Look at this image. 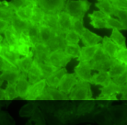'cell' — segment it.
Wrapping results in <instances>:
<instances>
[{"label": "cell", "mask_w": 127, "mask_h": 125, "mask_svg": "<svg viewBox=\"0 0 127 125\" xmlns=\"http://www.w3.org/2000/svg\"><path fill=\"white\" fill-rule=\"evenodd\" d=\"M115 59L121 62L122 64H125L127 66V48H119L118 49L116 55H115Z\"/></svg>", "instance_id": "cell-43"}, {"label": "cell", "mask_w": 127, "mask_h": 125, "mask_svg": "<svg viewBox=\"0 0 127 125\" xmlns=\"http://www.w3.org/2000/svg\"><path fill=\"white\" fill-rule=\"evenodd\" d=\"M36 6H37V5H36ZM32 8H33L32 6H24V7H21V8H19V9L16 10V11H15V14H16L18 17H19L20 19L29 20L31 16H32Z\"/></svg>", "instance_id": "cell-40"}, {"label": "cell", "mask_w": 127, "mask_h": 125, "mask_svg": "<svg viewBox=\"0 0 127 125\" xmlns=\"http://www.w3.org/2000/svg\"><path fill=\"white\" fill-rule=\"evenodd\" d=\"M19 98V94L16 88V84L7 83V86L5 88V100H12Z\"/></svg>", "instance_id": "cell-36"}, {"label": "cell", "mask_w": 127, "mask_h": 125, "mask_svg": "<svg viewBox=\"0 0 127 125\" xmlns=\"http://www.w3.org/2000/svg\"><path fill=\"white\" fill-rule=\"evenodd\" d=\"M75 75H76L77 80L79 81H86L89 82L91 77V65L89 61H80L78 64L76 65L75 69Z\"/></svg>", "instance_id": "cell-7"}, {"label": "cell", "mask_w": 127, "mask_h": 125, "mask_svg": "<svg viewBox=\"0 0 127 125\" xmlns=\"http://www.w3.org/2000/svg\"><path fill=\"white\" fill-rule=\"evenodd\" d=\"M113 6L122 9H127V0H111Z\"/></svg>", "instance_id": "cell-48"}, {"label": "cell", "mask_w": 127, "mask_h": 125, "mask_svg": "<svg viewBox=\"0 0 127 125\" xmlns=\"http://www.w3.org/2000/svg\"><path fill=\"white\" fill-rule=\"evenodd\" d=\"M38 62V61H37ZM39 66L41 68V75H42V77L43 78H46L49 75H51L54 71H56L58 69L57 67H55L52 64H48V63H45V62H38Z\"/></svg>", "instance_id": "cell-35"}, {"label": "cell", "mask_w": 127, "mask_h": 125, "mask_svg": "<svg viewBox=\"0 0 127 125\" xmlns=\"http://www.w3.org/2000/svg\"><path fill=\"white\" fill-rule=\"evenodd\" d=\"M27 1H29L30 3L32 4V5H33V6H36L37 4H36V0H27Z\"/></svg>", "instance_id": "cell-52"}, {"label": "cell", "mask_w": 127, "mask_h": 125, "mask_svg": "<svg viewBox=\"0 0 127 125\" xmlns=\"http://www.w3.org/2000/svg\"><path fill=\"white\" fill-rule=\"evenodd\" d=\"M98 46H99V43L97 45H92V46H83L82 48L80 49L79 56L76 58L77 61H89L93 57V55L95 54Z\"/></svg>", "instance_id": "cell-23"}, {"label": "cell", "mask_w": 127, "mask_h": 125, "mask_svg": "<svg viewBox=\"0 0 127 125\" xmlns=\"http://www.w3.org/2000/svg\"><path fill=\"white\" fill-rule=\"evenodd\" d=\"M47 86L46 84V80L45 78H42L40 81L36 82L34 84H32L30 86L29 88V92H28V95L26 97L25 100H38L39 97L41 96L43 90H44L45 87Z\"/></svg>", "instance_id": "cell-12"}, {"label": "cell", "mask_w": 127, "mask_h": 125, "mask_svg": "<svg viewBox=\"0 0 127 125\" xmlns=\"http://www.w3.org/2000/svg\"><path fill=\"white\" fill-rule=\"evenodd\" d=\"M56 30L51 29L45 24H41L40 25V40L41 42H43L48 46L51 44L54 38L56 35Z\"/></svg>", "instance_id": "cell-15"}, {"label": "cell", "mask_w": 127, "mask_h": 125, "mask_svg": "<svg viewBox=\"0 0 127 125\" xmlns=\"http://www.w3.org/2000/svg\"><path fill=\"white\" fill-rule=\"evenodd\" d=\"M126 70H127V66L125 64H122L121 62L116 60L115 58H111V64L108 70L111 79L123 75L124 72H126Z\"/></svg>", "instance_id": "cell-21"}, {"label": "cell", "mask_w": 127, "mask_h": 125, "mask_svg": "<svg viewBox=\"0 0 127 125\" xmlns=\"http://www.w3.org/2000/svg\"><path fill=\"white\" fill-rule=\"evenodd\" d=\"M4 35H5V37H4V42H6L10 48L15 50V47L18 44V42H19V35H18V33L16 32V30L13 29L12 26L10 25L5 30Z\"/></svg>", "instance_id": "cell-22"}, {"label": "cell", "mask_w": 127, "mask_h": 125, "mask_svg": "<svg viewBox=\"0 0 127 125\" xmlns=\"http://www.w3.org/2000/svg\"><path fill=\"white\" fill-rule=\"evenodd\" d=\"M77 78H76L75 73L73 74H64L62 77V79L59 82L58 85V89L61 90L62 92L64 94H68L71 92V90L73 89V87L76 86V84L77 83Z\"/></svg>", "instance_id": "cell-10"}, {"label": "cell", "mask_w": 127, "mask_h": 125, "mask_svg": "<svg viewBox=\"0 0 127 125\" xmlns=\"http://www.w3.org/2000/svg\"><path fill=\"white\" fill-rule=\"evenodd\" d=\"M102 42V48L105 51V52L110 56L111 58H115V55H116V52L118 51V46L115 44L114 42L111 40L110 37H107L105 36L103 37L101 40Z\"/></svg>", "instance_id": "cell-24"}, {"label": "cell", "mask_w": 127, "mask_h": 125, "mask_svg": "<svg viewBox=\"0 0 127 125\" xmlns=\"http://www.w3.org/2000/svg\"><path fill=\"white\" fill-rule=\"evenodd\" d=\"M2 47H3V44L0 43V51H1V50H2Z\"/></svg>", "instance_id": "cell-55"}, {"label": "cell", "mask_w": 127, "mask_h": 125, "mask_svg": "<svg viewBox=\"0 0 127 125\" xmlns=\"http://www.w3.org/2000/svg\"><path fill=\"white\" fill-rule=\"evenodd\" d=\"M0 6H3V1H0Z\"/></svg>", "instance_id": "cell-56"}, {"label": "cell", "mask_w": 127, "mask_h": 125, "mask_svg": "<svg viewBox=\"0 0 127 125\" xmlns=\"http://www.w3.org/2000/svg\"><path fill=\"white\" fill-rule=\"evenodd\" d=\"M80 47L78 44H66L64 48V51L67 56H69L71 59L77 58L80 54Z\"/></svg>", "instance_id": "cell-33"}, {"label": "cell", "mask_w": 127, "mask_h": 125, "mask_svg": "<svg viewBox=\"0 0 127 125\" xmlns=\"http://www.w3.org/2000/svg\"><path fill=\"white\" fill-rule=\"evenodd\" d=\"M3 82H4V80H2V79L0 78V87H2V85H3Z\"/></svg>", "instance_id": "cell-54"}, {"label": "cell", "mask_w": 127, "mask_h": 125, "mask_svg": "<svg viewBox=\"0 0 127 125\" xmlns=\"http://www.w3.org/2000/svg\"><path fill=\"white\" fill-rule=\"evenodd\" d=\"M2 44H3V47H2V50L0 51V54L2 55L10 64H12L14 67L18 68L17 67L18 66V62H19V58L21 56L18 53L17 51L10 48L5 42H2Z\"/></svg>", "instance_id": "cell-11"}, {"label": "cell", "mask_w": 127, "mask_h": 125, "mask_svg": "<svg viewBox=\"0 0 127 125\" xmlns=\"http://www.w3.org/2000/svg\"><path fill=\"white\" fill-rule=\"evenodd\" d=\"M112 16L117 17L122 24L127 28V9H122L112 6Z\"/></svg>", "instance_id": "cell-37"}, {"label": "cell", "mask_w": 127, "mask_h": 125, "mask_svg": "<svg viewBox=\"0 0 127 125\" xmlns=\"http://www.w3.org/2000/svg\"><path fill=\"white\" fill-rule=\"evenodd\" d=\"M91 84L86 81H77L76 86L69 93V100H93Z\"/></svg>", "instance_id": "cell-3"}, {"label": "cell", "mask_w": 127, "mask_h": 125, "mask_svg": "<svg viewBox=\"0 0 127 125\" xmlns=\"http://www.w3.org/2000/svg\"><path fill=\"white\" fill-rule=\"evenodd\" d=\"M32 63H33V52H31L27 56H22V57L19 58L17 67H18V69L21 73L27 75L30 70V68H31V66H32Z\"/></svg>", "instance_id": "cell-26"}, {"label": "cell", "mask_w": 127, "mask_h": 125, "mask_svg": "<svg viewBox=\"0 0 127 125\" xmlns=\"http://www.w3.org/2000/svg\"><path fill=\"white\" fill-rule=\"evenodd\" d=\"M90 19V25L95 29H107L106 24V18L105 19H98V18H92L89 17Z\"/></svg>", "instance_id": "cell-42"}, {"label": "cell", "mask_w": 127, "mask_h": 125, "mask_svg": "<svg viewBox=\"0 0 127 125\" xmlns=\"http://www.w3.org/2000/svg\"><path fill=\"white\" fill-rule=\"evenodd\" d=\"M66 0H36V4L45 13L58 14L63 11Z\"/></svg>", "instance_id": "cell-5"}, {"label": "cell", "mask_w": 127, "mask_h": 125, "mask_svg": "<svg viewBox=\"0 0 127 125\" xmlns=\"http://www.w3.org/2000/svg\"><path fill=\"white\" fill-rule=\"evenodd\" d=\"M47 25L48 27H50L51 29L59 31V21H58V15L57 14H51V13H46L44 17V20L43 23Z\"/></svg>", "instance_id": "cell-28"}, {"label": "cell", "mask_w": 127, "mask_h": 125, "mask_svg": "<svg viewBox=\"0 0 127 125\" xmlns=\"http://www.w3.org/2000/svg\"><path fill=\"white\" fill-rule=\"evenodd\" d=\"M111 79V75L109 74L108 70H99L98 71V74H95L91 75L90 79H89V83H90L91 85H100V86H106L108 85Z\"/></svg>", "instance_id": "cell-14"}, {"label": "cell", "mask_w": 127, "mask_h": 125, "mask_svg": "<svg viewBox=\"0 0 127 125\" xmlns=\"http://www.w3.org/2000/svg\"><path fill=\"white\" fill-rule=\"evenodd\" d=\"M106 24H107V29H117L119 30H127V28L122 24V22L119 19H113L111 16L106 17Z\"/></svg>", "instance_id": "cell-34"}, {"label": "cell", "mask_w": 127, "mask_h": 125, "mask_svg": "<svg viewBox=\"0 0 127 125\" xmlns=\"http://www.w3.org/2000/svg\"><path fill=\"white\" fill-rule=\"evenodd\" d=\"M19 42L20 43H24V44H27L32 47V41H31V38H30L29 32H28V29L26 30H23L19 34Z\"/></svg>", "instance_id": "cell-44"}, {"label": "cell", "mask_w": 127, "mask_h": 125, "mask_svg": "<svg viewBox=\"0 0 127 125\" xmlns=\"http://www.w3.org/2000/svg\"><path fill=\"white\" fill-rule=\"evenodd\" d=\"M28 32H29L30 38H31V41H32V46L41 42V40H40V25L30 22Z\"/></svg>", "instance_id": "cell-30"}, {"label": "cell", "mask_w": 127, "mask_h": 125, "mask_svg": "<svg viewBox=\"0 0 127 125\" xmlns=\"http://www.w3.org/2000/svg\"><path fill=\"white\" fill-rule=\"evenodd\" d=\"M10 24H11V26L13 27V29L16 30V32L18 33V35H19L21 31L28 29L29 25H30V21L27 20V19H20L19 17H18L16 14H15L14 17H13V19H11V21H10Z\"/></svg>", "instance_id": "cell-25"}, {"label": "cell", "mask_w": 127, "mask_h": 125, "mask_svg": "<svg viewBox=\"0 0 127 125\" xmlns=\"http://www.w3.org/2000/svg\"><path fill=\"white\" fill-rule=\"evenodd\" d=\"M5 100V89H2L0 87V100Z\"/></svg>", "instance_id": "cell-51"}, {"label": "cell", "mask_w": 127, "mask_h": 125, "mask_svg": "<svg viewBox=\"0 0 127 125\" xmlns=\"http://www.w3.org/2000/svg\"><path fill=\"white\" fill-rule=\"evenodd\" d=\"M4 42V38L1 36V33H0V43H2Z\"/></svg>", "instance_id": "cell-53"}, {"label": "cell", "mask_w": 127, "mask_h": 125, "mask_svg": "<svg viewBox=\"0 0 127 125\" xmlns=\"http://www.w3.org/2000/svg\"><path fill=\"white\" fill-rule=\"evenodd\" d=\"M70 61L71 58L65 54L64 49H57L51 51V53L48 56L47 61L45 63H48L57 68H62L65 67L67 64L70 63Z\"/></svg>", "instance_id": "cell-6"}, {"label": "cell", "mask_w": 127, "mask_h": 125, "mask_svg": "<svg viewBox=\"0 0 127 125\" xmlns=\"http://www.w3.org/2000/svg\"><path fill=\"white\" fill-rule=\"evenodd\" d=\"M58 21H59V29L63 32H65L72 29V24H73V18L67 14L64 11H61L57 14Z\"/></svg>", "instance_id": "cell-18"}, {"label": "cell", "mask_w": 127, "mask_h": 125, "mask_svg": "<svg viewBox=\"0 0 127 125\" xmlns=\"http://www.w3.org/2000/svg\"><path fill=\"white\" fill-rule=\"evenodd\" d=\"M38 100H69L68 95L64 94L58 88L46 86L43 92L39 97Z\"/></svg>", "instance_id": "cell-9"}, {"label": "cell", "mask_w": 127, "mask_h": 125, "mask_svg": "<svg viewBox=\"0 0 127 125\" xmlns=\"http://www.w3.org/2000/svg\"><path fill=\"white\" fill-rule=\"evenodd\" d=\"M111 40L118 46V48H125L126 47V40L120 30L117 29H112L111 35Z\"/></svg>", "instance_id": "cell-29"}, {"label": "cell", "mask_w": 127, "mask_h": 125, "mask_svg": "<svg viewBox=\"0 0 127 125\" xmlns=\"http://www.w3.org/2000/svg\"><path fill=\"white\" fill-rule=\"evenodd\" d=\"M12 68H16V67H14L12 64H10L2 55L0 54V72L8 70V69H12Z\"/></svg>", "instance_id": "cell-46"}, {"label": "cell", "mask_w": 127, "mask_h": 125, "mask_svg": "<svg viewBox=\"0 0 127 125\" xmlns=\"http://www.w3.org/2000/svg\"><path fill=\"white\" fill-rule=\"evenodd\" d=\"M120 85L111 80L108 85L103 86L99 88L100 94L96 98L97 100H117V95L121 93Z\"/></svg>", "instance_id": "cell-4"}, {"label": "cell", "mask_w": 127, "mask_h": 125, "mask_svg": "<svg viewBox=\"0 0 127 125\" xmlns=\"http://www.w3.org/2000/svg\"><path fill=\"white\" fill-rule=\"evenodd\" d=\"M45 14L46 13L41 9V7H39L38 6H34L32 8V16L29 19L30 22L33 23V24H37V25H41L43 23Z\"/></svg>", "instance_id": "cell-27"}, {"label": "cell", "mask_w": 127, "mask_h": 125, "mask_svg": "<svg viewBox=\"0 0 127 125\" xmlns=\"http://www.w3.org/2000/svg\"><path fill=\"white\" fill-rule=\"evenodd\" d=\"M80 41L83 42L84 46H92V45H97L101 42L102 37L99 35H97L94 32L90 31L87 28H84L82 33L79 35Z\"/></svg>", "instance_id": "cell-13"}, {"label": "cell", "mask_w": 127, "mask_h": 125, "mask_svg": "<svg viewBox=\"0 0 127 125\" xmlns=\"http://www.w3.org/2000/svg\"><path fill=\"white\" fill-rule=\"evenodd\" d=\"M15 50L18 51L20 56H27L29 55L31 52H32V47L29 46L27 44H24V43H20V42H18V44L16 45L15 47Z\"/></svg>", "instance_id": "cell-41"}, {"label": "cell", "mask_w": 127, "mask_h": 125, "mask_svg": "<svg viewBox=\"0 0 127 125\" xmlns=\"http://www.w3.org/2000/svg\"><path fill=\"white\" fill-rule=\"evenodd\" d=\"M3 6H8V7H10V8L13 9L14 11H16V10L19 9V8H21V7H24V6H34L33 5H32V4L30 3L29 1H27V0H12V1H9V2L4 0Z\"/></svg>", "instance_id": "cell-31"}, {"label": "cell", "mask_w": 127, "mask_h": 125, "mask_svg": "<svg viewBox=\"0 0 127 125\" xmlns=\"http://www.w3.org/2000/svg\"><path fill=\"white\" fill-rule=\"evenodd\" d=\"M32 51L33 52V59L38 62H46L52 51L47 44L41 42L33 45L32 47Z\"/></svg>", "instance_id": "cell-8"}, {"label": "cell", "mask_w": 127, "mask_h": 125, "mask_svg": "<svg viewBox=\"0 0 127 125\" xmlns=\"http://www.w3.org/2000/svg\"><path fill=\"white\" fill-rule=\"evenodd\" d=\"M65 42L66 44H78L80 42V37L78 33L76 32L74 29H70L65 32Z\"/></svg>", "instance_id": "cell-39"}, {"label": "cell", "mask_w": 127, "mask_h": 125, "mask_svg": "<svg viewBox=\"0 0 127 125\" xmlns=\"http://www.w3.org/2000/svg\"><path fill=\"white\" fill-rule=\"evenodd\" d=\"M95 6L106 16H112V4L111 0H100L95 4Z\"/></svg>", "instance_id": "cell-32"}, {"label": "cell", "mask_w": 127, "mask_h": 125, "mask_svg": "<svg viewBox=\"0 0 127 125\" xmlns=\"http://www.w3.org/2000/svg\"><path fill=\"white\" fill-rule=\"evenodd\" d=\"M97 1H98H98H100V0H97Z\"/></svg>", "instance_id": "cell-57"}, {"label": "cell", "mask_w": 127, "mask_h": 125, "mask_svg": "<svg viewBox=\"0 0 127 125\" xmlns=\"http://www.w3.org/2000/svg\"><path fill=\"white\" fill-rule=\"evenodd\" d=\"M30 86H31V84L28 81L27 75L22 74V75L20 76V78L16 83V88L18 94H19V98L25 100L27 95H28V92H29Z\"/></svg>", "instance_id": "cell-16"}, {"label": "cell", "mask_w": 127, "mask_h": 125, "mask_svg": "<svg viewBox=\"0 0 127 125\" xmlns=\"http://www.w3.org/2000/svg\"><path fill=\"white\" fill-rule=\"evenodd\" d=\"M27 78H28V81L30 82L31 85L36 83V82H38V81H40L41 79L43 78L38 62L34 60V59H33V63H32V66H31L29 72L27 74Z\"/></svg>", "instance_id": "cell-19"}, {"label": "cell", "mask_w": 127, "mask_h": 125, "mask_svg": "<svg viewBox=\"0 0 127 125\" xmlns=\"http://www.w3.org/2000/svg\"><path fill=\"white\" fill-rule=\"evenodd\" d=\"M22 74L23 73H21L18 68H12V69L1 72L0 78L4 81H6L7 83L16 84L20 76L22 75Z\"/></svg>", "instance_id": "cell-20"}, {"label": "cell", "mask_w": 127, "mask_h": 125, "mask_svg": "<svg viewBox=\"0 0 127 125\" xmlns=\"http://www.w3.org/2000/svg\"><path fill=\"white\" fill-rule=\"evenodd\" d=\"M11 25L9 21H6V20H3V19H0V33H4L9 26Z\"/></svg>", "instance_id": "cell-49"}, {"label": "cell", "mask_w": 127, "mask_h": 125, "mask_svg": "<svg viewBox=\"0 0 127 125\" xmlns=\"http://www.w3.org/2000/svg\"><path fill=\"white\" fill-rule=\"evenodd\" d=\"M89 63L92 70H109L111 64V58L105 52L101 44L99 43L98 50L96 51L93 57L89 60Z\"/></svg>", "instance_id": "cell-2"}, {"label": "cell", "mask_w": 127, "mask_h": 125, "mask_svg": "<svg viewBox=\"0 0 127 125\" xmlns=\"http://www.w3.org/2000/svg\"><path fill=\"white\" fill-rule=\"evenodd\" d=\"M121 100H127V84L123 85L121 87Z\"/></svg>", "instance_id": "cell-50"}, {"label": "cell", "mask_w": 127, "mask_h": 125, "mask_svg": "<svg viewBox=\"0 0 127 125\" xmlns=\"http://www.w3.org/2000/svg\"><path fill=\"white\" fill-rule=\"evenodd\" d=\"M84 24H83V19H75L73 18V24H72V29H74L76 32L78 33L80 35L82 33L83 29H84Z\"/></svg>", "instance_id": "cell-45"}, {"label": "cell", "mask_w": 127, "mask_h": 125, "mask_svg": "<svg viewBox=\"0 0 127 125\" xmlns=\"http://www.w3.org/2000/svg\"><path fill=\"white\" fill-rule=\"evenodd\" d=\"M112 81L115 82L116 84H118V85H120V86H123V85L127 84V70L126 72H124V74L112 78Z\"/></svg>", "instance_id": "cell-47"}, {"label": "cell", "mask_w": 127, "mask_h": 125, "mask_svg": "<svg viewBox=\"0 0 127 125\" xmlns=\"http://www.w3.org/2000/svg\"><path fill=\"white\" fill-rule=\"evenodd\" d=\"M90 6L91 3L88 0H66L64 11L72 18L83 19Z\"/></svg>", "instance_id": "cell-1"}, {"label": "cell", "mask_w": 127, "mask_h": 125, "mask_svg": "<svg viewBox=\"0 0 127 125\" xmlns=\"http://www.w3.org/2000/svg\"><path fill=\"white\" fill-rule=\"evenodd\" d=\"M14 15H15V11L11 9L10 7L6 6H0V19L10 22Z\"/></svg>", "instance_id": "cell-38"}, {"label": "cell", "mask_w": 127, "mask_h": 125, "mask_svg": "<svg viewBox=\"0 0 127 125\" xmlns=\"http://www.w3.org/2000/svg\"><path fill=\"white\" fill-rule=\"evenodd\" d=\"M67 71L65 69V67H62V68H58L56 71H54V73L49 75L48 77L45 78L46 80V84H47L48 87H54V88H58V85H59V82L62 79V77L64 74H66Z\"/></svg>", "instance_id": "cell-17"}]
</instances>
